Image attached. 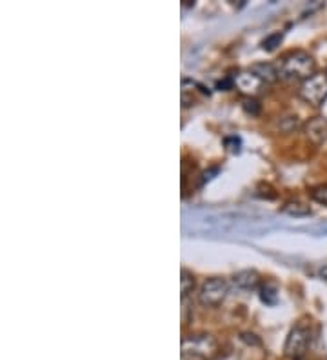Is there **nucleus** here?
<instances>
[{"label":"nucleus","instance_id":"7ed1b4c3","mask_svg":"<svg viewBox=\"0 0 327 360\" xmlns=\"http://www.w3.org/2000/svg\"><path fill=\"white\" fill-rule=\"evenodd\" d=\"M218 349V340L211 333H191L182 338V356L186 360H213Z\"/></svg>","mask_w":327,"mask_h":360},{"label":"nucleus","instance_id":"f8f14e48","mask_svg":"<svg viewBox=\"0 0 327 360\" xmlns=\"http://www.w3.org/2000/svg\"><path fill=\"white\" fill-rule=\"evenodd\" d=\"M193 288H195V277L193 273H189L188 269L184 268L180 271V291H182V300L188 299V295L191 293Z\"/></svg>","mask_w":327,"mask_h":360},{"label":"nucleus","instance_id":"f03ea898","mask_svg":"<svg viewBox=\"0 0 327 360\" xmlns=\"http://www.w3.org/2000/svg\"><path fill=\"white\" fill-rule=\"evenodd\" d=\"M278 70V79L282 80H307L314 75L316 62L309 53L304 49H295V51L286 53L276 64Z\"/></svg>","mask_w":327,"mask_h":360},{"label":"nucleus","instance_id":"423d86ee","mask_svg":"<svg viewBox=\"0 0 327 360\" xmlns=\"http://www.w3.org/2000/svg\"><path fill=\"white\" fill-rule=\"evenodd\" d=\"M311 342V333L307 328L304 326H297L289 331V337L286 340V346H283V352H286V356L293 360H298L305 355L307 347H309Z\"/></svg>","mask_w":327,"mask_h":360},{"label":"nucleus","instance_id":"6ab92c4d","mask_svg":"<svg viewBox=\"0 0 327 360\" xmlns=\"http://www.w3.org/2000/svg\"><path fill=\"white\" fill-rule=\"evenodd\" d=\"M304 231L311 233L314 237H327V224H314L311 228H305Z\"/></svg>","mask_w":327,"mask_h":360},{"label":"nucleus","instance_id":"aec40b11","mask_svg":"<svg viewBox=\"0 0 327 360\" xmlns=\"http://www.w3.org/2000/svg\"><path fill=\"white\" fill-rule=\"evenodd\" d=\"M233 88H235V77H227L217 84V89H220V91H229Z\"/></svg>","mask_w":327,"mask_h":360},{"label":"nucleus","instance_id":"4be33fe9","mask_svg":"<svg viewBox=\"0 0 327 360\" xmlns=\"http://www.w3.org/2000/svg\"><path fill=\"white\" fill-rule=\"evenodd\" d=\"M242 340L248 344H253V346H260V340H258L257 335H253V333H244L242 335Z\"/></svg>","mask_w":327,"mask_h":360},{"label":"nucleus","instance_id":"412c9836","mask_svg":"<svg viewBox=\"0 0 327 360\" xmlns=\"http://www.w3.org/2000/svg\"><path fill=\"white\" fill-rule=\"evenodd\" d=\"M218 172H220V167H211V169H207V172H204V173H202L200 186H202V184H205V182H210V180L213 179V176L217 175Z\"/></svg>","mask_w":327,"mask_h":360},{"label":"nucleus","instance_id":"9d476101","mask_svg":"<svg viewBox=\"0 0 327 360\" xmlns=\"http://www.w3.org/2000/svg\"><path fill=\"white\" fill-rule=\"evenodd\" d=\"M251 71L255 75L260 77L266 84H273L278 79V70H276V64H269V62H260V64H253Z\"/></svg>","mask_w":327,"mask_h":360},{"label":"nucleus","instance_id":"dca6fc26","mask_svg":"<svg viewBox=\"0 0 327 360\" xmlns=\"http://www.w3.org/2000/svg\"><path fill=\"white\" fill-rule=\"evenodd\" d=\"M309 195L313 200H316L319 204H323L327 206V184L314 186V188L309 189Z\"/></svg>","mask_w":327,"mask_h":360},{"label":"nucleus","instance_id":"f3484780","mask_svg":"<svg viewBox=\"0 0 327 360\" xmlns=\"http://www.w3.org/2000/svg\"><path fill=\"white\" fill-rule=\"evenodd\" d=\"M242 110L248 115H251V117H257V115H260L262 105L258 104L257 98H244V102H242Z\"/></svg>","mask_w":327,"mask_h":360},{"label":"nucleus","instance_id":"1a4fd4ad","mask_svg":"<svg viewBox=\"0 0 327 360\" xmlns=\"http://www.w3.org/2000/svg\"><path fill=\"white\" fill-rule=\"evenodd\" d=\"M233 282H235V285L238 290H257L258 285H260V275H258L255 269H244V271L236 273L235 277H233Z\"/></svg>","mask_w":327,"mask_h":360},{"label":"nucleus","instance_id":"20e7f679","mask_svg":"<svg viewBox=\"0 0 327 360\" xmlns=\"http://www.w3.org/2000/svg\"><path fill=\"white\" fill-rule=\"evenodd\" d=\"M298 97L305 104L320 108L327 101V73H314L311 79L304 80L298 88Z\"/></svg>","mask_w":327,"mask_h":360},{"label":"nucleus","instance_id":"f257e3e1","mask_svg":"<svg viewBox=\"0 0 327 360\" xmlns=\"http://www.w3.org/2000/svg\"><path fill=\"white\" fill-rule=\"evenodd\" d=\"M182 228L189 237H262L276 228L269 217L235 213V211H193L184 215Z\"/></svg>","mask_w":327,"mask_h":360},{"label":"nucleus","instance_id":"39448f33","mask_svg":"<svg viewBox=\"0 0 327 360\" xmlns=\"http://www.w3.org/2000/svg\"><path fill=\"white\" fill-rule=\"evenodd\" d=\"M229 293V284L222 277H211L200 285L198 291V302L205 308H217L226 300Z\"/></svg>","mask_w":327,"mask_h":360},{"label":"nucleus","instance_id":"ddd939ff","mask_svg":"<svg viewBox=\"0 0 327 360\" xmlns=\"http://www.w3.org/2000/svg\"><path fill=\"white\" fill-rule=\"evenodd\" d=\"M260 299L262 302L267 304V306H275L276 300H278V290H276L275 284H264L260 288Z\"/></svg>","mask_w":327,"mask_h":360},{"label":"nucleus","instance_id":"a211bd4d","mask_svg":"<svg viewBox=\"0 0 327 360\" xmlns=\"http://www.w3.org/2000/svg\"><path fill=\"white\" fill-rule=\"evenodd\" d=\"M224 144H226V148L231 153H240V146H242V142H240L238 136H226L224 139Z\"/></svg>","mask_w":327,"mask_h":360},{"label":"nucleus","instance_id":"6e6552de","mask_svg":"<svg viewBox=\"0 0 327 360\" xmlns=\"http://www.w3.org/2000/svg\"><path fill=\"white\" fill-rule=\"evenodd\" d=\"M305 136L309 139L313 144L322 146L327 144V119L326 117H313L307 120L304 126Z\"/></svg>","mask_w":327,"mask_h":360},{"label":"nucleus","instance_id":"4468645a","mask_svg":"<svg viewBox=\"0 0 327 360\" xmlns=\"http://www.w3.org/2000/svg\"><path fill=\"white\" fill-rule=\"evenodd\" d=\"M298 124H300V120H298L297 115H288V117L278 119V126H276V129H278L280 133H291L298 128Z\"/></svg>","mask_w":327,"mask_h":360},{"label":"nucleus","instance_id":"9b49d317","mask_svg":"<svg viewBox=\"0 0 327 360\" xmlns=\"http://www.w3.org/2000/svg\"><path fill=\"white\" fill-rule=\"evenodd\" d=\"M283 215L289 217H309L311 215V207L304 202H298V200H293V202H288L286 206H282L280 210Z\"/></svg>","mask_w":327,"mask_h":360},{"label":"nucleus","instance_id":"2eb2a0df","mask_svg":"<svg viewBox=\"0 0 327 360\" xmlns=\"http://www.w3.org/2000/svg\"><path fill=\"white\" fill-rule=\"evenodd\" d=\"M282 39H283L282 31H278V33H271V35L266 37V39H264V42H262V49H266V51H273V49H276V46H280Z\"/></svg>","mask_w":327,"mask_h":360},{"label":"nucleus","instance_id":"0eeeda50","mask_svg":"<svg viewBox=\"0 0 327 360\" xmlns=\"http://www.w3.org/2000/svg\"><path fill=\"white\" fill-rule=\"evenodd\" d=\"M235 88L240 93H244L248 98H255L266 89V82L258 75H255L253 71H240L238 75H235Z\"/></svg>","mask_w":327,"mask_h":360}]
</instances>
